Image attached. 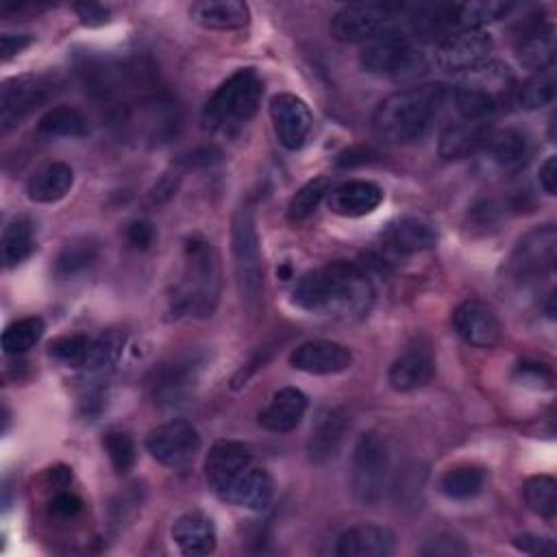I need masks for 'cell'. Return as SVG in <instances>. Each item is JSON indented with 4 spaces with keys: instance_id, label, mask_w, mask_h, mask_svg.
<instances>
[{
    "instance_id": "35",
    "label": "cell",
    "mask_w": 557,
    "mask_h": 557,
    "mask_svg": "<svg viewBox=\"0 0 557 557\" xmlns=\"http://www.w3.org/2000/svg\"><path fill=\"white\" fill-rule=\"evenodd\" d=\"M37 133L44 137H83L87 117L74 107H52L39 117Z\"/></svg>"
},
{
    "instance_id": "26",
    "label": "cell",
    "mask_w": 557,
    "mask_h": 557,
    "mask_svg": "<svg viewBox=\"0 0 557 557\" xmlns=\"http://www.w3.org/2000/svg\"><path fill=\"white\" fill-rule=\"evenodd\" d=\"M383 202V189L363 178H355L337 185L329 191V209L342 218H361L379 209Z\"/></svg>"
},
{
    "instance_id": "38",
    "label": "cell",
    "mask_w": 557,
    "mask_h": 557,
    "mask_svg": "<svg viewBox=\"0 0 557 557\" xmlns=\"http://www.w3.org/2000/svg\"><path fill=\"white\" fill-rule=\"evenodd\" d=\"M522 496L529 509L542 518H555L557 513V483L548 474H535L527 479Z\"/></svg>"
},
{
    "instance_id": "1",
    "label": "cell",
    "mask_w": 557,
    "mask_h": 557,
    "mask_svg": "<svg viewBox=\"0 0 557 557\" xmlns=\"http://www.w3.org/2000/svg\"><path fill=\"white\" fill-rule=\"evenodd\" d=\"M294 302L315 315L352 322L368 315L374 287L368 274L348 261H333L302 274L294 285Z\"/></svg>"
},
{
    "instance_id": "7",
    "label": "cell",
    "mask_w": 557,
    "mask_h": 557,
    "mask_svg": "<svg viewBox=\"0 0 557 557\" xmlns=\"http://www.w3.org/2000/svg\"><path fill=\"white\" fill-rule=\"evenodd\" d=\"M359 63L368 74L398 83L418 81L429 72L426 54L400 28L363 44Z\"/></svg>"
},
{
    "instance_id": "9",
    "label": "cell",
    "mask_w": 557,
    "mask_h": 557,
    "mask_svg": "<svg viewBox=\"0 0 557 557\" xmlns=\"http://www.w3.org/2000/svg\"><path fill=\"white\" fill-rule=\"evenodd\" d=\"M231 252L239 296L248 307H257L263 289V265L255 218L248 207H239L233 215Z\"/></svg>"
},
{
    "instance_id": "10",
    "label": "cell",
    "mask_w": 557,
    "mask_h": 557,
    "mask_svg": "<svg viewBox=\"0 0 557 557\" xmlns=\"http://www.w3.org/2000/svg\"><path fill=\"white\" fill-rule=\"evenodd\" d=\"M117 126L124 128L133 139L163 144L178 128L176 102L168 96H148L133 104H120Z\"/></svg>"
},
{
    "instance_id": "27",
    "label": "cell",
    "mask_w": 557,
    "mask_h": 557,
    "mask_svg": "<svg viewBox=\"0 0 557 557\" xmlns=\"http://www.w3.org/2000/svg\"><path fill=\"white\" fill-rule=\"evenodd\" d=\"M435 244H437L435 226L416 215H405L392 222L383 231V246L394 255H416L433 248Z\"/></svg>"
},
{
    "instance_id": "31",
    "label": "cell",
    "mask_w": 557,
    "mask_h": 557,
    "mask_svg": "<svg viewBox=\"0 0 557 557\" xmlns=\"http://www.w3.org/2000/svg\"><path fill=\"white\" fill-rule=\"evenodd\" d=\"M490 133L487 122H474L457 117L446 122L440 135V154L444 159H461L470 157L479 150L485 135Z\"/></svg>"
},
{
    "instance_id": "52",
    "label": "cell",
    "mask_w": 557,
    "mask_h": 557,
    "mask_svg": "<svg viewBox=\"0 0 557 557\" xmlns=\"http://www.w3.org/2000/svg\"><path fill=\"white\" fill-rule=\"evenodd\" d=\"M520 372V381H533V383H548L550 381V372L542 366V363H520L518 366Z\"/></svg>"
},
{
    "instance_id": "24",
    "label": "cell",
    "mask_w": 557,
    "mask_h": 557,
    "mask_svg": "<svg viewBox=\"0 0 557 557\" xmlns=\"http://www.w3.org/2000/svg\"><path fill=\"white\" fill-rule=\"evenodd\" d=\"M396 548V535L383 524H355L339 533L335 553L339 557H387Z\"/></svg>"
},
{
    "instance_id": "30",
    "label": "cell",
    "mask_w": 557,
    "mask_h": 557,
    "mask_svg": "<svg viewBox=\"0 0 557 557\" xmlns=\"http://www.w3.org/2000/svg\"><path fill=\"white\" fill-rule=\"evenodd\" d=\"M189 17L211 30H237L250 22V9L237 0H200L189 7Z\"/></svg>"
},
{
    "instance_id": "11",
    "label": "cell",
    "mask_w": 557,
    "mask_h": 557,
    "mask_svg": "<svg viewBox=\"0 0 557 557\" xmlns=\"http://www.w3.org/2000/svg\"><path fill=\"white\" fill-rule=\"evenodd\" d=\"M494 48L492 37L483 30H459L453 33L431 48V61L435 67L444 72H468L481 63L487 61L490 52Z\"/></svg>"
},
{
    "instance_id": "36",
    "label": "cell",
    "mask_w": 557,
    "mask_h": 557,
    "mask_svg": "<svg viewBox=\"0 0 557 557\" xmlns=\"http://www.w3.org/2000/svg\"><path fill=\"white\" fill-rule=\"evenodd\" d=\"M33 252V226L26 218H13L2 231L4 268H15Z\"/></svg>"
},
{
    "instance_id": "6",
    "label": "cell",
    "mask_w": 557,
    "mask_h": 557,
    "mask_svg": "<svg viewBox=\"0 0 557 557\" xmlns=\"http://www.w3.org/2000/svg\"><path fill=\"white\" fill-rule=\"evenodd\" d=\"M394 483V457L392 444L379 431H366L359 435L350 459V492L366 505H379Z\"/></svg>"
},
{
    "instance_id": "2",
    "label": "cell",
    "mask_w": 557,
    "mask_h": 557,
    "mask_svg": "<svg viewBox=\"0 0 557 557\" xmlns=\"http://www.w3.org/2000/svg\"><path fill=\"white\" fill-rule=\"evenodd\" d=\"M446 98L448 89L442 83L394 91L376 107L372 131L385 144H416L429 133Z\"/></svg>"
},
{
    "instance_id": "23",
    "label": "cell",
    "mask_w": 557,
    "mask_h": 557,
    "mask_svg": "<svg viewBox=\"0 0 557 557\" xmlns=\"http://www.w3.org/2000/svg\"><path fill=\"white\" fill-rule=\"evenodd\" d=\"M527 139L513 128H490L474 154L481 157L487 170L513 172L527 159Z\"/></svg>"
},
{
    "instance_id": "20",
    "label": "cell",
    "mask_w": 557,
    "mask_h": 557,
    "mask_svg": "<svg viewBox=\"0 0 557 557\" xmlns=\"http://www.w3.org/2000/svg\"><path fill=\"white\" fill-rule=\"evenodd\" d=\"M555 50V26L546 17H533L522 24L516 44L520 65L533 72H544L553 67Z\"/></svg>"
},
{
    "instance_id": "45",
    "label": "cell",
    "mask_w": 557,
    "mask_h": 557,
    "mask_svg": "<svg viewBox=\"0 0 557 557\" xmlns=\"http://www.w3.org/2000/svg\"><path fill=\"white\" fill-rule=\"evenodd\" d=\"M420 555L426 557H463L470 555V546L457 533H437L435 537L426 540L420 548Z\"/></svg>"
},
{
    "instance_id": "15",
    "label": "cell",
    "mask_w": 557,
    "mask_h": 557,
    "mask_svg": "<svg viewBox=\"0 0 557 557\" xmlns=\"http://www.w3.org/2000/svg\"><path fill=\"white\" fill-rule=\"evenodd\" d=\"M146 448L159 463L168 468H185L200 450V435L189 422L170 420L148 433Z\"/></svg>"
},
{
    "instance_id": "19",
    "label": "cell",
    "mask_w": 557,
    "mask_h": 557,
    "mask_svg": "<svg viewBox=\"0 0 557 557\" xmlns=\"http://www.w3.org/2000/svg\"><path fill=\"white\" fill-rule=\"evenodd\" d=\"M289 366L307 374H337L352 366V352L339 342L309 339L289 352Z\"/></svg>"
},
{
    "instance_id": "40",
    "label": "cell",
    "mask_w": 557,
    "mask_h": 557,
    "mask_svg": "<svg viewBox=\"0 0 557 557\" xmlns=\"http://www.w3.org/2000/svg\"><path fill=\"white\" fill-rule=\"evenodd\" d=\"M98 257V246L89 239H76L61 248V252L54 259V274L61 278L74 276L89 268Z\"/></svg>"
},
{
    "instance_id": "29",
    "label": "cell",
    "mask_w": 557,
    "mask_h": 557,
    "mask_svg": "<svg viewBox=\"0 0 557 557\" xmlns=\"http://www.w3.org/2000/svg\"><path fill=\"white\" fill-rule=\"evenodd\" d=\"M172 540L178 546V550L189 557L209 555L215 550V544H218V535L211 518L200 511H189L178 516L176 522L172 524Z\"/></svg>"
},
{
    "instance_id": "51",
    "label": "cell",
    "mask_w": 557,
    "mask_h": 557,
    "mask_svg": "<svg viewBox=\"0 0 557 557\" xmlns=\"http://www.w3.org/2000/svg\"><path fill=\"white\" fill-rule=\"evenodd\" d=\"M540 185L548 196H555L557 191V157L550 154L546 161L540 165Z\"/></svg>"
},
{
    "instance_id": "43",
    "label": "cell",
    "mask_w": 557,
    "mask_h": 557,
    "mask_svg": "<svg viewBox=\"0 0 557 557\" xmlns=\"http://www.w3.org/2000/svg\"><path fill=\"white\" fill-rule=\"evenodd\" d=\"M104 450L109 455V461L113 466V470L117 474L128 472L135 466L137 459V450H135V442L128 433L124 431H109L104 435Z\"/></svg>"
},
{
    "instance_id": "49",
    "label": "cell",
    "mask_w": 557,
    "mask_h": 557,
    "mask_svg": "<svg viewBox=\"0 0 557 557\" xmlns=\"http://www.w3.org/2000/svg\"><path fill=\"white\" fill-rule=\"evenodd\" d=\"M74 11L78 13L81 22L87 26H100L109 20V11L102 4H94V2H81L74 4Z\"/></svg>"
},
{
    "instance_id": "12",
    "label": "cell",
    "mask_w": 557,
    "mask_h": 557,
    "mask_svg": "<svg viewBox=\"0 0 557 557\" xmlns=\"http://www.w3.org/2000/svg\"><path fill=\"white\" fill-rule=\"evenodd\" d=\"M52 91V81L41 74H24L4 81L0 87V133L7 135L22 117L44 104Z\"/></svg>"
},
{
    "instance_id": "3",
    "label": "cell",
    "mask_w": 557,
    "mask_h": 557,
    "mask_svg": "<svg viewBox=\"0 0 557 557\" xmlns=\"http://www.w3.org/2000/svg\"><path fill=\"white\" fill-rule=\"evenodd\" d=\"M222 263L213 244L200 237L187 239L183 248L181 276L172 292V311L176 315L209 318L220 300Z\"/></svg>"
},
{
    "instance_id": "46",
    "label": "cell",
    "mask_w": 557,
    "mask_h": 557,
    "mask_svg": "<svg viewBox=\"0 0 557 557\" xmlns=\"http://www.w3.org/2000/svg\"><path fill=\"white\" fill-rule=\"evenodd\" d=\"M83 509V500L72 492H59L50 500V513L57 518H74Z\"/></svg>"
},
{
    "instance_id": "22",
    "label": "cell",
    "mask_w": 557,
    "mask_h": 557,
    "mask_svg": "<svg viewBox=\"0 0 557 557\" xmlns=\"http://www.w3.org/2000/svg\"><path fill=\"white\" fill-rule=\"evenodd\" d=\"M198 368L200 363L194 357H178L154 370L150 383L154 403L161 407H174L183 403L198 379Z\"/></svg>"
},
{
    "instance_id": "32",
    "label": "cell",
    "mask_w": 557,
    "mask_h": 557,
    "mask_svg": "<svg viewBox=\"0 0 557 557\" xmlns=\"http://www.w3.org/2000/svg\"><path fill=\"white\" fill-rule=\"evenodd\" d=\"M74 185V172L63 161H52L33 172L26 183V194L33 202H57L61 200Z\"/></svg>"
},
{
    "instance_id": "5",
    "label": "cell",
    "mask_w": 557,
    "mask_h": 557,
    "mask_svg": "<svg viewBox=\"0 0 557 557\" xmlns=\"http://www.w3.org/2000/svg\"><path fill=\"white\" fill-rule=\"evenodd\" d=\"M263 96V83L252 67L231 74L207 100L202 109V128L213 135H235L257 113Z\"/></svg>"
},
{
    "instance_id": "33",
    "label": "cell",
    "mask_w": 557,
    "mask_h": 557,
    "mask_svg": "<svg viewBox=\"0 0 557 557\" xmlns=\"http://www.w3.org/2000/svg\"><path fill=\"white\" fill-rule=\"evenodd\" d=\"M272 496H274L272 476L265 470L250 466L231 485L224 500L246 507V509H252V511H261V509H268V505L272 503Z\"/></svg>"
},
{
    "instance_id": "16",
    "label": "cell",
    "mask_w": 557,
    "mask_h": 557,
    "mask_svg": "<svg viewBox=\"0 0 557 557\" xmlns=\"http://www.w3.org/2000/svg\"><path fill=\"white\" fill-rule=\"evenodd\" d=\"M252 466V453L246 444L233 440L215 442L205 459V479L215 496L224 500L231 485Z\"/></svg>"
},
{
    "instance_id": "18",
    "label": "cell",
    "mask_w": 557,
    "mask_h": 557,
    "mask_svg": "<svg viewBox=\"0 0 557 557\" xmlns=\"http://www.w3.org/2000/svg\"><path fill=\"white\" fill-rule=\"evenodd\" d=\"M453 329L466 344L476 348H492L503 337V326L494 309L474 298L453 311Z\"/></svg>"
},
{
    "instance_id": "48",
    "label": "cell",
    "mask_w": 557,
    "mask_h": 557,
    "mask_svg": "<svg viewBox=\"0 0 557 557\" xmlns=\"http://www.w3.org/2000/svg\"><path fill=\"white\" fill-rule=\"evenodd\" d=\"M126 239L135 248H148L154 242V226L148 220H135L126 228Z\"/></svg>"
},
{
    "instance_id": "28",
    "label": "cell",
    "mask_w": 557,
    "mask_h": 557,
    "mask_svg": "<svg viewBox=\"0 0 557 557\" xmlns=\"http://www.w3.org/2000/svg\"><path fill=\"white\" fill-rule=\"evenodd\" d=\"M307 396L298 387H281L259 413V426L272 433L294 431L307 411Z\"/></svg>"
},
{
    "instance_id": "47",
    "label": "cell",
    "mask_w": 557,
    "mask_h": 557,
    "mask_svg": "<svg viewBox=\"0 0 557 557\" xmlns=\"http://www.w3.org/2000/svg\"><path fill=\"white\" fill-rule=\"evenodd\" d=\"M513 546L527 555H550L555 550V544L553 540L548 537H542V535H531V533H524V535H518L513 540Z\"/></svg>"
},
{
    "instance_id": "34",
    "label": "cell",
    "mask_w": 557,
    "mask_h": 557,
    "mask_svg": "<svg viewBox=\"0 0 557 557\" xmlns=\"http://www.w3.org/2000/svg\"><path fill=\"white\" fill-rule=\"evenodd\" d=\"M437 485H440V492L450 500H470L483 490L485 470L470 463L455 466L440 476Z\"/></svg>"
},
{
    "instance_id": "39",
    "label": "cell",
    "mask_w": 557,
    "mask_h": 557,
    "mask_svg": "<svg viewBox=\"0 0 557 557\" xmlns=\"http://www.w3.org/2000/svg\"><path fill=\"white\" fill-rule=\"evenodd\" d=\"M557 94V78L553 67L537 72L524 85L516 87V100L522 109H542L555 100Z\"/></svg>"
},
{
    "instance_id": "21",
    "label": "cell",
    "mask_w": 557,
    "mask_h": 557,
    "mask_svg": "<svg viewBox=\"0 0 557 557\" xmlns=\"http://www.w3.org/2000/svg\"><path fill=\"white\" fill-rule=\"evenodd\" d=\"M435 374V357L429 342L418 339L411 344L387 372V383L396 392H416L424 387Z\"/></svg>"
},
{
    "instance_id": "44",
    "label": "cell",
    "mask_w": 557,
    "mask_h": 557,
    "mask_svg": "<svg viewBox=\"0 0 557 557\" xmlns=\"http://www.w3.org/2000/svg\"><path fill=\"white\" fill-rule=\"evenodd\" d=\"M122 344H124V339L117 333H102L100 337L91 339V350H89V359H87L85 368H89V370L111 368L117 361Z\"/></svg>"
},
{
    "instance_id": "17",
    "label": "cell",
    "mask_w": 557,
    "mask_h": 557,
    "mask_svg": "<svg viewBox=\"0 0 557 557\" xmlns=\"http://www.w3.org/2000/svg\"><path fill=\"white\" fill-rule=\"evenodd\" d=\"M270 120L276 139L287 150H300L309 139L313 115L302 98L296 94H276L270 98Z\"/></svg>"
},
{
    "instance_id": "4",
    "label": "cell",
    "mask_w": 557,
    "mask_h": 557,
    "mask_svg": "<svg viewBox=\"0 0 557 557\" xmlns=\"http://www.w3.org/2000/svg\"><path fill=\"white\" fill-rule=\"evenodd\" d=\"M516 96V81L507 65L485 61L461 74L448 98L457 117L487 122Z\"/></svg>"
},
{
    "instance_id": "13",
    "label": "cell",
    "mask_w": 557,
    "mask_h": 557,
    "mask_svg": "<svg viewBox=\"0 0 557 557\" xmlns=\"http://www.w3.org/2000/svg\"><path fill=\"white\" fill-rule=\"evenodd\" d=\"M81 74L87 89L98 98H122L146 83L141 65L117 59H85Z\"/></svg>"
},
{
    "instance_id": "14",
    "label": "cell",
    "mask_w": 557,
    "mask_h": 557,
    "mask_svg": "<svg viewBox=\"0 0 557 557\" xmlns=\"http://www.w3.org/2000/svg\"><path fill=\"white\" fill-rule=\"evenodd\" d=\"M557 259V231L553 224L522 235L509 257V272L518 281H533L553 272Z\"/></svg>"
},
{
    "instance_id": "8",
    "label": "cell",
    "mask_w": 557,
    "mask_h": 557,
    "mask_svg": "<svg viewBox=\"0 0 557 557\" xmlns=\"http://www.w3.org/2000/svg\"><path fill=\"white\" fill-rule=\"evenodd\" d=\"M407 15L405 4L389 2H359L342 7L331 20V33L346 44H368L389 30Z\"/></svg>"
},
{
    "instance_id": "37",
    "label": "cell",
    "mask_w": 557,
    "mask_h": 557,
    "mask_svg": "<svg viewBox=\"0 0 557 557\" xmlns=\"http://www.w3.org/2000/svg\"><path fill=\"white\" fill-rule=\"evenodd\" d=\"M44 331H46V324L37 315H28V318H20V320L11 322L2 331L4 355H22V352L30 350L41 339Z\"/></svg>"
},
{
    "instance_id": "42",
    "label": "cell",
    "mask_w": 557,
    "mask_h": 557,
    "mask_svg": "<svg viewBox=\"0 0 557 557\" xmlns=\"http://www.w3.org/2000/svg\"><path fill=\"white\" fill-rule=\"evenodd\" d=\"M91 350V337L87 335H61L50 344V357L67 368H85Z\"/></svg>"
},
{
    "instance_id": "41",
    "label": "cell",
    "mask_w": 557,
    "mask_h": 557,
    "mask_svg": "<svg viewBox=\"0 0 557 557\" xmlns=\"http://www.w3.org/2000/svg\"><path fill=\"white\" fill-rule=\"evenodd\" d=\"M331 191V181L326 176H315L307 181L289 200L287 205V215L292 222H300L309 218L318 205L324 200V196Z\"/></svg>"
},
{
    "instance_id": "25",
    "label": "cell",
    "mask_w": 557,
    "mask_h": 557,
    "mask_svg": "<svg viewBox=\"0 0 557 557\" xmlns=\"http://www.w3.org/2000/svg\"><path fill=\"white\" fill-rule=\"evenodd\" d=\"M350 426V418L339 407H329L318 413L315 424L311 426V435L307 442V457L311 463H324L329 461L339 444L344 442V435Z\"/></svg>"
},
{
    "instance_id": "50",
    "label": "cell",
    "mask_w": 557,
    "mask_h": 557,
    "mask_svg": "<svg viewBox=\"0 0 557 557\" xmlns=\"http://www.w3.org/2000/svg\"><path fill=\"white\" fill-rule=\"evenodd\" d=\"M33 37L30 35H13V33H4L0 37V50H2V59H11L13 54H20L26 46H30Z\"/></svg>"
}]
</instances>
